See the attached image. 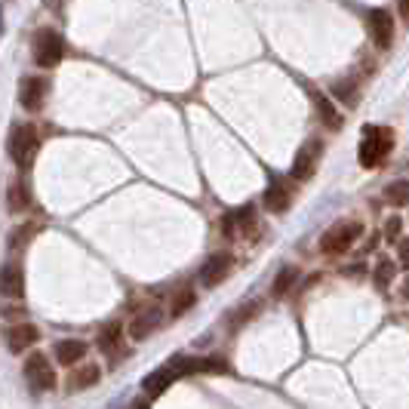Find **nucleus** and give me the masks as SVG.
Returning a JSON list of instances; mask_svg holds the SVG:
<instances>
[{"label": "nucleus", "mask_w": 409, "mask_h": 409, "mask_svg": "<svg viewBox=\"0 0 409 409\" xmlns=\"http://www.w3.org/2000/svg\"><path fill=\"white\" fill-rule=\"evenodd\" d=\"M102 379V370L96 363H78L71 366V372H68L65 379V394H83V391L96 388Z\"/></svg>", "instance_id": "12"}, {"label": "nucleus", "mask_w": 409, "mask_h": 409, "mask_svg": "<svg viewBox=\"0 0 409 409\" xmlns=\"http://www.w3.org/2000/svg\"><path fill=\"white\" fill-rule=\"evenodd\" d=\"M391 148H394V133H391V130H385V126H363L360 148H357L360 166L376 169L381 160L388 157Z\"/></svg>", "instance_id": "2"}, {"label": "nucleus", "mask_w": 409, "mask_h": 409, "mask_svg": "<svg viewBox=\"0 0 409 409\" xmlns=\"http://www.w3.org/2000/svg\"><path fill=\"white\" fill-rule=\"evenodd\" d=\"M6 209H10V212L31 209V188H28L25 178H16L10 188H6Z\"/></svg>", "instance_id": "18"}, {"label": "nucleus", "mask_w": 409, "mask_h": 409, "mask_svg": "<svg viewBox=\"0 0 409 409\" xmlns=\"http://www.w3.org/2000/svg\"><path fill=\"white\" fill-rule=\"evenodd\" d=\"M311 102H314V111H317V117H320V123L326 126V130H338L342 126V114H338V108L332 105V102L323 96L320 90H314L311 92Z\"/></svg>", "instance_id": "17"}, {"label": "nucleus", "mask_w": 409, "mask_h": 409, "mask_svg": "<svg viewBox=\"0 0 409 409\" xmlns=\"http://www.w3.org/2000/svg\"><path fill=\"white\" fill-rule=\"evenodd\" d=\"M65 56V40L62 34L53 31V28H44L37 31V37H34V62L40 68H56L62 62Z\"/></svg>", "instance_id": "6"}, {"label": "nucleus", "mask_w": 409, "mask_h": 409, "mask_svg": "<svg viewBox=\"0 0 409 409\" xmlns=\"http://www.w3.org/2000/svg\"><path fill=\"white\" fill-rule=\"evenodd\" d=\"M133 409H148V403H145V400H139V403H135Z\"/></svg>", "instance_id": "31"}, {"label": "nucleus", "mask_w": 409, "mask_h": 409, "mask_svg": "<svg viewBox=\"0 0 409 409\" xmlns=\"http://www.w3.org/2000/svg\"><path fill=\"white\" fill-rule=\"evenodd\" d=\"M394 274H397V265H394V262H391V259H381L379 265H376V274H372V277H376V286H379V289H388L391 283H394Z\"/></svg>", "instance_id": "23"}, {"label": "nucleus", "mask_w": 409, "mask_h": 409, "mask_svg": "<svg viewBox=\"0 0 409 409\" xmlns=\"http://www.w3.org/2000/svg\"><path fill=\"white\" fill-rule=\"evenodd\" d=\"M34 234H37V225H25V228H16V231H13V237H10V250H13V252H16V250H22V246L28 243Z\"/></svg>", "instance_id": "24"}, {"label": "nucleus", "mask_w": 409, "mask_h": 409, "mask_svg": "<svg viewBox=\"0 0 409 409\" xmlns=\"http://www.w3.org/2000/svg\"><path fill=\"white\" fill-rule=\"evenodd\" d=\"M366 22H370V37L379 49H388L394 44V19H391L388 10H370L366 13Z\"/></svg>", "instance_id": "13"}, {"label": "nucleus", "mask_w": 409, "mask_h": 409, "mask_svg": "<svg viewBox=\"0 0 409 409\" xmlns=\"http://www.w3.org/2000/svg\"><path fill=\"white\" fill-rule=\"evenodd\" d=\"M354 90H357V80H342V83H336V99H338V102H351V99H354Z\"/></svg>", "instance_id": "28"}, {"label": "nucleus", "mask_w": 409, "mask_h": 409, "mask_svg": "<svg viewBox=\"0 0 409 409\" xmlns=\"http://www.w3.org/2000/svg\"><path fill=\"white\" fill-rule=\"evenodd\" d=\"M406 255H409V246L400 243V262H406Z\"/></svg>", "instance_id": "29"}, {"label": "nucleus", "mask_w": 409, "mask_h": 409, "mask_svg": "<svg viewBox=\"0 0 409 409\" xmlns=\"http://www.w3.org/2000/svg\"><path fill=\"white\" fill-rule=\"evenodd\" d=\"M37 338H40V332H37L34 323H13V326L4 329V345H6L10 354L28 351L31 345H37Z\"/></svg>", "instance_id": "11"}, {"label": "nucleus", "mask_w": 409, "mask_h": 409, "mask_svg": "<svg viewBox=\"0 0 409 409\" xmlns=\"http://www.w3.org/2000/svg\"><path fill=\"white\" fill-rule=\"evenodd\" d=\"M47 92H49V83L44 78H25L22 80V90H19L22 108L25 111H40V108H44Z\"/></svg>", "instance_id": "15"}, {"label": "nucleus", "mask_w": 409, "mask_h": 409, "mask_svg": "<svg viewBox=\"0 0 409 409\" xmlns=\"http://www.w3.org/2000/svg\"><path fill=\"white\" fill-rule=\"evenodd\" d=\"M400 13L409 16V0H400Z\"/></svg>", "instance_id": "30"}, {"label": "nucleus", "mask_w": 409, "mask_h": 409, "mask_svg": "<svg viewBox=\"0 0 409 409\" xmlns=\"http://www.w3.org/2000/svg\"><path fill=\"white\" fill-rule=\"evenodd\" d=\"M255 311H259V305H255V302H250V305H243V311H240V308H237V311L231 314V326H243V323H246V320H250V317H255Z\"/></svg>", "instance_id": "26"}, {"label": "nucleus", "mask_w": 409, "mask_h": 409, "mask_svg": "<svg viewBox=\"0 0 409 409\" xmlns=\"http://www.w3.org/2000/svg\"><path fill=\"white\" fill-rule=\"evenodd\" d=\"M0 31H4V13H0Z\"/></svg>", "instance_id": "32"}, {"label": "nucleus", "mask_w": 409, "mask_h": 409, "mask_svg": "<svg viewBox=\"0 0 409 409\" xmlns=\"http://www.w3.org/2000/svg\"><path fill=\"white\" fill-rule=\"evenodd\" d=\"M231 271H234V255H231V252H216V255H209V259L203 262V268H200V283L212 289V286L225 283V280L231 277Z\"/></svg>", "instance_id": "8"}, {"label": "nucleus", "mask_w": 409, "mask_h": 409, "mask_svg": "<svg viewBox=\"0 0 409 409\" xmlns=\"http://www.w3.org/2000/svg\"><path fill=\"white\" fill-rule=\"evenodd\" d=\"M200 372H228V363H225V357H219V354L200 357Z\"/></svg>", "instance_id": "25"}, {"label": "nucleus", "mask_w": 409, "mask_h": 409, "mask_svg": "<svg viewBox=\"0 0 409 409\" xmlns=\"http://www.w3.org/2000/svg\"><path fill=\"white\" fill-rule=\"evenodd\" d=\"M320 154H323V145L317 139H311V142H305L302 148H299V154H295L293 160V178H299V182H308V178L314 176V169H317L320 164Z\"/></svg>", "instance_id": "10"}, {"label": "nucleus", "mask_w": 409, "mask_h": 409, "mask_svg": "<svg viewBox=\"0 0 409 409\" xmlns=\"http://www.w3.org/2000/svg\"><path fill=\"white\" fill-rule=\"evenodd\" d=\"M194 302H197V293H194L191 286H178L173 293V299H169V314H173V317H182V314H188L194 308Z\"/></svg>", "instance_id": "20"}, {"label": "nucleus", "mask_w": 409, "mask_h": 409, "mask_svg": "<svg viewBox=\"0 0 409 409\" xmlns=\"http://www.w3.org/2000/svg\"><path fill=\"white\" fill-rule=\"evenodd\" d=\"M96 348L108 357L111 363L123 360V357H126V345H123V329H121V323H105V326L99 329V336H96Z\"/></svg>", "instance_id": "9"}, {"label": "nucleus", "mask_w": 409, "mask_h": 409, "mask_svg": "<svg viewBox=\"0 0 409 409\" xmlns=\"http://www.w3.org/2000/svg\"><path fill=\"white\" fill-rule=\"evenodd\" d=\"M299 280V268H293V265H286V268H280V274L274 277V286H271V295H286L289 289H293V283Z\"/></svg>", "instance_id": "21"}, {"label": "nucleus", "mask_w": 409, "mask_h": 409, "mask_svg": "<svg viewBox=\"0 0 409 409\" xmlns=\"http://www.w3.org/2000/svg\"><path fill=\"white\" fill-rule=\"evenodd\" d=\"M400 231H403V219H400V216H391V219L385 221V237H388V243L400 240Z\"/></svg>", "instance_id": "27"}, {"label": "nucleus", "mask_w": 409, "mask_h": 409, "mask_svg": "<svg viewBox=\"0 0 409 409\" xmlns=\"http://www.w3.org/2000/svg\"><path fill=\"white\" fill-rule=\"evenodd\" d=\"M265 209L268 212H286L289 203H293V194H289V188L283 182H271V188L265 191Z\"/></svg>", "instance_id": "19"}, {"label": "nucleus", "mask_w": 409, "mask_h": 409, "mask_svg": "<svg viewBox=\"0 0 409 409\" xmlns=\"http://www.w3.org/2000/svg\"><path fill=\"white\" fill-rule=\"evenodd\" d=\"M385 200L391 203V207H406V200H409V185H406V178H397V182L388 185V188H385Z\"/></svg>", "instance_id": "22"}, {"label": "nucleus", "mask_w": 409, "mask_h": 409, "mask_svg": "<svg viewBox=\"0 0 409 409\" xmlns=\"http://www.w3.org/2000/svg\"><path fill=\"white\" fill-rule=\"evenodd\" d=\"M87 351H90V345L83 338H62V342L53 345V357L62 366H78L87 357Z\"/></svg>", "instance_id": "16"}, {"label": "nucleus", "mask_w": 409, "mask_h": 409, "mask_svg": "<svg viewBox=\"0 0 409 409\" xmlns=\"http://www.w3.org/2000/svg\"><path fill=\"white\" fill-rule=\"evenodd\" d=\"M360 234H363L360 221H354V219L338 221V225H332L329 231L320 237V252L323 255H342L357 243V237H360Z\"/></svg>", "instance_id": "4"}, {"label": "nucleus", "mask_w": 409, "mask_h": 409, "mask_svg": "<svg viewBox=\"0 0 409 409\" xmlns=\"http://www.w3.org/2000/svg\"><path fill=\"white\" fill-rule=\"evenodd\" d=\"M6 148H10V157H13L16 166H19V169H31L34 160H37V151H40V135H37V130H34V126H28V123L13 126Z\"/></svg>", "instance_id": "3"}, {"label": "nucleus", "mask_w": 409, "mask_h": 409, "mask_svg": "<svg viewBox=\"0 0 409 409\" xmlns=\"http://www.w3.org/2000/svg\"><path fill=\"white\" fill-rule=\"evenodd\" d=\"M22 376H25V381L31 385V391H53L56 381H59L53 363H49V357H44L40 351H31L28 357H25Z\"/></svg>", "instance_id": "5"}, {"label": "nucleus", "mask_w": 409, "mask_h": 409, "mask_svg": "<svg viewBox=\"0 0 409 409\" xmlns=\"http://www.w3.org/2000/svg\"><path fill=\"white\" fill-rule=\"evenodd\" d=\"M25 293V271L19 262H6L4 268H0V295H6V299H22Z\"/></svg>", "instance_id": "14"}, {"label": "nucleus", "mask_w": 409, "mask_h": 409, "mask_svg": "<svg viewBox=\"0 0 409 409\" xmlns=\"http://www.w3.org/2000/svg\"><path fill=\"white\" fill-rule=\"evenodd\" d=\"M164 320H166V311L160 308V305H145V308L130 320V336L135 342H142V338L154 336V332L164 326Z\"/></svg>", "instance_id": "7"}, {"label": "nucleus", "mask_w": 409, "mask_h": 409, "mask_svg": "<svg viewBox=\"0 0 409 409\" xmlns=\"http://www.w3.org/2000/svg\"><path fill=\"white\" fill-rule=\"evenodd\" d=\"M194 372H200V357H185V354H176L169 363H164L160 370H154L151 376H145L142 381V391L148 397H160L164 391L173 385V381L185 379V376H194Z\"/></svg>", "instance_id": "1"}]
</instances>
